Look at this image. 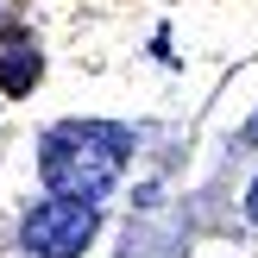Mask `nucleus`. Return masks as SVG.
Masks as SVG:
<instances>
[{
    "label": "nucleus",
    "mask_w": 258,
    "mask_h": 258,
    "mask_svg": "<svg viewBox=\"0 0 258 258\" xmlns=\"http://www.w3.org/2000/svg\"><path fill=\"white\" fill-rule=\"evenodd\" d=\"M126 158H133V133L107 120H63L44 133L38 145V176H44L50 196H88L101 202L120 183Z\"/></svg>",
    "instance_id": "nucleus-1"
},
{
    "label": "nucleus",
    "mask_w": 258,
    "mask_h": 258,
    "mask_svg": "<svg viewBox=\"0 0 258 258\" xmlns=\"http://www.w3.org/2000/svg\"><path fill=\"white\" fill-rule=\"evenodd\" d=\"M95 227H101V214H95L88 196H57V202H38V208L25 214L19 239H25V252H38V258H76L95 239Z\"/></svg>",
    "instance_id": "nucleus-2"
},
{
    "label": "nucleus",
    "mask_w": 258,
    "mask_h": 258,
    "mask_svg": "<svg viewBox=\"0 0 258 258\" xmlns=\"http://www.w3.org/2000/svg\"><path fill=\"white\" fill-rule=\"evenodd\" d=\"M0 82L19 95V88H32L38 82V50H25V44H7L0 50Z\"/></svg>",
    "instance_id": "nucleus-3"
},
{
    "label": "nucleus",
    "mask_w": 258,
    "mask_h": 258,
    "mask_svg": "<svg viewBox=\"0 0 258 258\" xmlns=\"http://www.w3.org/2000/svg\"><path fill=\"white\" fill-rule=\"evenodd\" d=\"M246 214H252V221H258V183H252V196H246Z\"/></svg>",
    "instance_id": "nucleus-4"
},
{
    "label": "nucleus",
    "mask_w": 258,
    "mask_h": 258,
    "mask_svg": "<svg viewBox=\"0 0 258 258\" xmlns=\"http://www.w3.org/2000/svg\"><path fill=\"white\" fill-rule=\"evenodd\" d=\"M246 139H252V145H258V120H252V126H246Z\"/></svg>",
    "instance_id": "nucleus-5"
}]
</instances>
